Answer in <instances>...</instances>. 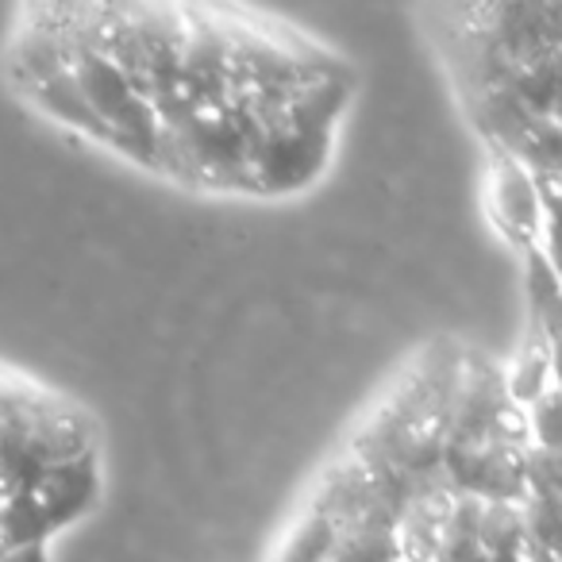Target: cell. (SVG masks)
<instances>
[{"label":"cell","instance_id":"6da1fadb","mask_svg":"<svg viewBox=\"0 0 562 562\" xmlns=\"http://www.w3.org/2000/svg\"><path fill=\"white\" fill-rule=\"evenodd\" d=\"M420 16L485 150L516 158L554 209L562 4H439Z\"/></svg>","mask_w":562,"mask_h":562},{"label":"cell","instance_id":"7a4b0ae2","mask_svg":"<svg viewBox=\"0 0 562 562\" xmlns=\"http://www.w3.org/2000/svg\"><path fill=\"white\" fill-rule=\"evenodd\" d=\"M58 9H63L66 66L89 112V139L143 170L162 173V132H158L155 109L132 86V78L81 32L74 4H58Z\"/></svg>","mask_w":562,"mask_h":562},{"label":"cell","instance_id":"3957f363","mask_svg":"<svg viewBox=\"0 0 562 562\" xmlns=\"http://www.w3.org/2000/svg\"><path fill=\"white\" fill-rule=\"evenodd\" d=\"M351 101V78L305 89L258 124L250 196H285L308 189L331 158L339 116Z\"/></svg>","mask_w":562,"mask_h":562},{"label":"cell","instance_id":"277c9868","mask_svg":"<svg viewBox=\"0 0 562 562\" xmlns=\"http://www.w3.org/2000/svg\"><path fill=\"white\" fill-rule=\"evenodd\" d=\"M485 212L508 247L524 250L554 243V209L543 201L536 178L516 158L485 150Z\"/></svg>","mask_w":562,"mask_h":562},{"label":"cell","instance_id":"5b68a950","mask_svg":"<svg viewBox=\"0 0 562 562\" xmlns=\"http://www.w3.org/2000/svg\"><path fill=\"white\" fill-rule=\"evenodd\" d=\"M43 513H47L50 531H63L66 524H78L81 516L93 513L97 497H101V467H97V451L74 454L47 470V477L35 490Z\"/></svg>","mask_w":562,"mask_h":562},{"label":"cell","instance_id":"8992f818","mask_svg":"<svg viewBox=\"0 0 562 562\" xmlns=\"http://www.w3.org/2000/svg\"><path fill=\"white\" fill-rule=\"evenodd\" d=\"M524 285H528V328L559 344V270L547 247L524 250Z\"/></svg>","mask_w":562,"mask_h":562},{"label":"cell","instance_id":"52a82bcc","mask_svg":"<svg viewBox=\"0 0 562 562\" xmlns=\"http://www.w3.org/2000/svg\"><path fill=\"white\" fill-rule=\"evenodd\" d=\"M339 536H344V531H339L328 516L316 513L313 505H305V513L293 520V528L285 531L281 547L273 551V562H328Z\"/></svg>","mask_w":562,"mask_h":562},{"label":"cell","instance_id":"ba28073f","mask_svg":"<svg viewBox=\"0 0 562 562\" xmlns=\"http://www.w3.org/2000/svg\"><path fill=\"white\" fill-rule=\"evenodd\" d=\"M55 536L35 493H9L0 501V547L20 551V547H47Z\"/></svg>","mask_w":562,"mask_h":562},{"label":"cell","instance_id":"9c48e42d","mask_svg":"<svg viewBox=\"0 0 562 562\" xmlns=\"http://www.w3.org/2000/svg\"><path fill=\"white\" fill-rule=\"evenodd\" d=\"M328 562H401L393 524L378 520V524H359V528L344 531Z\"/></svg>","mask_w":562,"mask_h":562},{"label":"cell","instance_id":"30bf717a","mask_svg":"<svg viewBox=\"0 0 562 562\" xmlns=\"http://www.w3.org/2000/svg\"><path fill=\"white\" fill-rule=\"evenodd\" d=\"M0 562H50L47 547H20V551H4Z\"/></svg>","mask_w":562,"mask_h":562},{"label":"cell","instance_id":"8fae6325","mask_svg":"<svg viewBox=\"0 0 562 562\" xmlns=\"http://www.w3.org/2000/svg\"><path fill=\"white\" fill-rule=\"evenodd\" d=\"M0 501H4V490H0Z\"/></svg>","mask_w":562,"mask_h":562}]
</instances>
